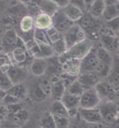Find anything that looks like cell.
<instances>
[{
  "instance_id": "6da1fadb",
  "label": "cell",
  "mask_w": 119,
  "mask_h": 128,
  "mask_svg": "<svg viewBox=\"0 0 119 128\" xmlns=\"http://www.w3.org/2000/svg\"><path fill=\"white\" fill-rule=\"evenodd\" d=\"M94 46L95 45L93 44L92 40L87 38L84 41L71 47L70 49H67L66 53H64L63 55L58 56L60 61L61 64H62L64 61L69 59L82 60Z\"/></svg>"
},
{
  "instance_id": "7a4b0ae2",
  "label": "cell",
  "mask_w": 119,
  "mask_h": 128,
  "mask_svg": "<svg viewBox=\"0 0 119 128\" xmlns=\"http://www.w3.org/2000/svg\"><path fill=\"white\" fill-rule=\"evenodd\" d=\"M98 108L104 122L114 123L119 121V106L114 102H102Z\"/></svg>"
},
{
  "instance_id": "3957f363",
  "label": "cell",
  "mask_w": 119,
  "mask_h": 128,
  "mask_svg": "<svg viewBox=\"0 0 119 128\" xmlns=\"http://www.w3.org/2000/svg\"><path fill=\"white\" fill-rule=\"evenodd\" d=\"M63 38L66 43L67 49H69L78 43L84 41L88 38L86 32L82 29L81 27L77 23H75L65 33H64Z\"/></svg>"
},
{
  "instance_id": "277c9868",
  "label": "cell",
  "mask_w": 119,
  "mask_h": 128,
  "mask_svg": "<svg viewBox=\"0 0 119 128\" xmlns=\"http://www.w3.org/2000/svg\"><path fill=\"white\" fill-rule=\"evenodd\" d=\"M9 55L13 64L25 68H26L27 65L30 66L34 58L27 52L25 44L18 46Z\"/></svg>"
},
{
  "instance_id": "5b68a950",
  "label": "cell",
  "mask_w": 119,
  "mask_h": 128,
  "mask_svg": "<svg viewBox=\"0 0 119 128\" xmlns=\"http://www.w3.org/2000/svg\"><path fill=\"white\" fill-rule=\"evenodd\" d=\"M76 23L81 27L82 29L86 32V34H89L93 36L98 34L101 30V27L97 18H95L88 12H86L83 16Z\"/></svg>"
},
{
  "instance_id": "8992f818",
  "label": "cell",
  "mask_w": 119,
  "mask_h": 128,
  "mask_svg": "<svg viewBox=\"0 0 119 128\" xmlns=\"http://www.w3.org/2000/svg\"><path fill=\"white\" fill-rule=\"evenodd\" d=\"M95 88L102 102H114L119 96L108 80H100Z\"/></svg>"
},
{
  "instance_id": "52a82bcc",
  "label": "cell",
  "mask_w": 119,
  "mask_h": 128,
  "mask_svg": "<svg viewBox=\"0 0 119 128\" xmlns=\"http://www.w3.org/2000/svg\"><path fill=\"white\" fill-rule=\"evenodd\" d=\"M102 102L95 88L87 90L80 96V108H97Z\"/></svg>"
},
{
  "instance_id": "ba28073f",
  "label": "cell",
  "mask_w": 119,
  "mask_h": 128,
  "mask_svg": "<svg viewBox=\"0 0 119 128\" xmlns=\"http://www.w3.org/2000/svg\"><path fill=\"white\" fill-rule=\"evenodd\" d=\"M1 41L4 48V52L9 54L13 49L20 45V38L15 30L9 29L4 33L3 37L1 38Z\"/></svg>"
},
{
  "instance_id": "9c48e42d",
  "label": "cell",
  "mask_w": 119,
  "mask_h": 128,
  "mask_svg": "<svg viewBox=\"0 0 119 128\" xmlns=\"http://www.w3.org/2000/svg\"><path fill=\"white\" fill-rule=\"evenodd\" d=\"M53 26L59 31L60 33L64 34L67 30L75 24L73 21L65 15L62 9H59L52 16Z\"/></svg>"
},
{
  "instance_id": "30bf717a",
  "label": "cell",
  "mask_w": 119,
  "mask_h": 128,
  "mask_svg": "<svg viewBox=\"0 0 119 128\" xmlns=\"http://www.w3.org/2000/svg\"><path fill=\"white\" fill-rule=\"evenodd\" d=\"M8 76L11 80L13 84L24 83L28 77V71L27 68L12 64L6 71Z\"/></svg>"
},
{
  "instance_id": "8fae6325",
  "label": "cell",
  "mask_w": 119,
  "mask_h": 128,
  "mask_svg": "<svg viewBox=\"0 0 119 128\" xmlns=\"http://www.w3.org/2000/svg\"><path fill=\"white\" fill-rule=\"evenodd\" d=\"M99 61L96 55V49L94 46L81 62V73L95 72L97 68Z\"/></svg>"
},
{
  "instance_id": "7c38bea8",
  "label": "cell",
  "mask_w": 119,
  "mask_h": 128,
  "mask_svg": "<svg viewBox=\"0 0 119 128\" xmlns=\"http://www.w3.org/2000/svg\"><path fill=\"white\" fill-rule=\"evenodd\" d=\"M60 101L66 107L70 118L78 115V109L80 108V97L79 96L72 95L69 94L68 92H66Z\"/></svg>"
},
{
  "instance_id": "4fadbf2b",
  "label": "cell",
  "mask_w": 119,
  "mask_h": 128,
  "mask_svg": "<svg viewBox=\"0 0 119 128\" xmlns=\"http://www.w3.org/2000/svg\"><path fill=\"white\" fill-rule=\"evenodd\" d=\"M78 115L86 123L92 124V123H100L103 122L98 107L94 108H79Z\"/></svg>"
},
{
  "instance_id": "5bb4252c",
  "label": "cell",
  "mask_w": 119,
  "mask_h": 128,
  "mask_svg": "<svg viewBox=\"0 0 119 128\" xmlns=\"http://www.w3.org/2000/svg\"><path fill=\"white\" fill-rule=\"evenodd\" d=\"M60 76H52L50 78L52 84L51 96L54 99V101H60L67 92V88L64 86L62 80L60 79Z\"/></svg>"
},
{
  "instance_id": "9a60e30c",
  "label": "cell",
  "mask_w": 119,
  "mask_h": 128,
  "mask_svg": "<svg viewBox=\"0 0 119 128\" xmlns=\"http://www.w3.org/2000/svg\"><path fill=\"white\" fill-rule=\"evenodd\" d=\"M49 68L47 58H34L30 66V72L36 77H41L46 74Z\"/></svg>"
},
{
  "instance_id": "2e32d148",
  "label": "cell",
  "mask_w": 119,
  "mask_h": 128,
  "mask_svg": "<svg viewBox=\"0 0 119 128\" xmlns=\"http://www.w3.org/2000/svg\"><path fill=\"white\" fill-rule=\"evenodd\" d=\"M99 38L100 44L109 52L111 54L117 52L119 48V41L116 34H100Z\"/></svg>"
},
{
  "instance_id": "e0dca14e",
  "label": "cell",
  "mask_w": 119,
  "mask_h": 128,
  "mask_svg": "<svg viewBox=\"0 0 119 128\" xmlns=\"http://www.w3.org/2000/svg\"><path fill=\"white\" fill-rule=\"evenodd\" d=\"M78 81L85 88V90H89L95 88L100 80V78L97 76L95 72H82L78 77Z\"/></svg>"
},
{
  "instance_id": "ac0fdd59",
  "label": "cell",
  "mask_w": 119,
  "mask_h": 128,
  "mask_svg": "<svg viewBox=\"0 0 119 128\" xmlns=\"http://www.w3.org/2000/svg\"><path fill=\"white\" fill-rule=\"evenodd\" d=\"M81 62L79 59H69L62 64V72L78 78L81 73Z\"/></svg>"
},
{
  "instance_id": "d6986e66",
  "label": "cell",
  "mask_w": 119,
  "mask_h": 128,
  "mask_svg": "<svg viewBox=\"0 0 119 128\" xmlns=\"http://www.w3.org/2000/svg\"><path fill=\"white\" fill-rule=\"evenodd\" d=\"M107 78L116 92L119 95V57L117 55L114 57L112 70Z\"/></svg>"
},
{
  "instance_id": "ffe728a7",
  "label": "cell",
  "mask_w": 119,
  "mask_h": 128,
  "mask_svg": "<svg viewBox=\"0 0 119 128\" xmlns=\"http://www.w3.org/2000/svg\"><path fill=\"white\" fill-rule=\"evenodd\" d=\"M6 93L13 96L20 102H22L29 96V90L25 83L14 84Z\"/></svg>"
},
{
  "instance_id": "44dd1931",
  "label": "cell",
  "mask_w": 119,
  "mask_h": 128,
  "mask_svg": "<svg viewBox=\"0 0 119 128\" xmlns=\"http://www.w3.org/2000/svg\"><path fill=\"white\" fill-rule=\"evenodd\" d=\"M34 18V27L37 29L46 30L53 26L52 16L44 13H39Z\"/></svg>"
},
{
  "instance_id": "7402d4cb",
  "label": "cell",
  "mask_w": 119,
  "mask_h": 128,
  "mask_svg": "<svg viewBox=\"0 0 119 128\" xmlns=\"http://www.w3.org/2000/svg\"><path fill=\"white\" fill-rule=\"evenodd\" d=\"M19 28L22 34L34 35V31L35 29V27H34V18L33 16L27 14L22 17L19 24Z\"/></svg>"
},
{
  "instance_id": "603a6c76",
  "label": "cell",
  "mask_w": 119,
  "mask_h": 128,
  "mask_svg": "<svg viewBox=\"0 0 119 128\" xmlns=\"http://www.w3.org/2000/svg\"><path fill=\"white\" fill-rule=\"evenodd\" d=\"M62 10L65 15L75 23H77L86 13L85 11L72 4H69Z\"/></svg>"
},
{
  "instance_id": "cb8c5ba5",
  "label": "cell",
  "mask_w": 119,
  "mask_h": 128,
  "mask_svg": "<svg viewBox=\"0 0 119 128\" xmlns=\"http://www.w3.org/2000/svg\"><path fill=\"white\" fill-rule=\"evenodd\" d=\"M95 49L99 64H105L112 66L114 62V57L112 56V54L109 52L107 49H104L100 44L99 45L95 46Z\"/></svg>"
},
{
  "instance_id": "d4e9b609",
  "label": "cell",
  "mask_w": 119,
  "mask_h": 128,
  "mask_svg": "<svg viewBox=\"0 0 119 128\" xmlns=\"http://www.w3.org/2000/svg\"><path fill=\"white\" fill-rule=\"evenodd\" d=\"M106 7L107 5L104 0H95L88 8L86 12L89 13L90 15L94 16L95 18H98L103 16Z\"/></svg>"
},
{
  "instance_id": "484cf974",
  "label": "cell",
  "mask_w": 119,
  "mask_h": 128,
  "mask_svg": "<svg viewBox=\"0 0 119 128\" xmlns=\"http://www.w3.org/2000/svg\"><path fill=\"white\" fill-rule=\"evenodd\" d=\"M49 112L53 116L70 118L68 110L61 101H54L51 106Z\"/></svg>"
},
{
  "instance_id": "4316f807",
  "label": "cell",
  "mask_w": 119,
  "mask_h": 128,
  "mask_svg": "<svg viewBox=\"0 0 119 128\" xmlns=\"http://www.w3.org/2000/svg\"><path fill=\"white\" fill-rule=\"evenodd\" d=\"M9 117H11L12 123L13 124L14 126L21 127V125H22L27 120V119L29 118V115H28V113L27 112V110L21 108L20 109L17 110L14 113L10 115Z\"/></svg>"
},
{
  "instance_id": "83f0119b",
  "label": "cell",
  "mask_w": 119,
  "mask_h": 128,
  "mask_svg": "<svg viewBox=\"0 0 119 128\" xmlns=\"http://www.w3.org/2000/svg\"><path fill=\"white\" fill-rule=\"evenodd\" d=\"M29 96L32 100L36 102H42L49 98L44 93L38 83L34 84L29 90Z\"/></svg>"
},
{
  "instance_id": "f1b7e54d",
  "label": "cell",
  "mask_w": 119,
  "mask_h": 128,
  "mask_svg": "<svg viewBox=\"0 0 119 128\" xmlns=\"http://www.w3.org/2000/svg\"><path fill=\"white\" fill-rule=\"evenodd\" d=\"M85 91H86L85 88L82 85L81 83L78 81V78L77 79L75 80L67 89V92H68L69 94L76 96H79V97L84 93Z\"/></svg>"
},
{
  "instance_id": "f546056e",
  "label": "cell",
  "mask_w": 119,
  "mask_h": 128,
  "mask_svg": "<svg viewBox=\"0 0 119 128\" xmlns=\"http://www.w3.org/2000/svg\"><path fill=\"white\" fill-rule=\"evenodd\" d=\"M39 125L41 128H56L54 118L49 111L45 113L41 117Z\"/></svg>"
},
{
  "instance_id": "4dcf8cb0",
  "label": "cell",
  "mask_w": 119,
  "mask_h": 128,
  "mask_svg": "<svg viewBox=\"0 0 119 128\" xmlns=\"http://www.w3.org/2000/svg\"><path fill=\"white\" fill-rule=\"evenodd\" d=\"M102 16L106 20V21H109L117 16H119V2L114 5L107 6Z\"/></svg>"
},
{
  "instance_id": "1f68e13d",
  "label": "cell",
  "mask_w": 119,
  "mask_h": 128,
  "mask_svg": "<svg viewBox=\"0 0 119 128\" xmlns=\"http://www.w3.org/2000/svg\"><path fill=\"white\" fill-rule=\"evenodd\" d=\"M13 86L9 77L6 72L0 69V90L6 92Z\"/></svg>"
},
{
  "instance_id": "d6a6232c",
  "label": "cell",
  "mask_w": 119,
  "mask_h": 128,
  "mask_svg": "<svg viewBox=\"0 0 119 128\" xmlns=\"http://www.w3.org/2000/svg\"><path fill=\"white\" fill-rule=\"evenodd\" d=\"M34 40L38 44H51V42L49 41V37L47 35L46 30L35 28L34 31Z\"/></svg>"
},
{
  "instance_id": "836d02e7",
  "label": "cell",
  "mask_w": 119,
  "mask_h": 128,
  "mask_svg": "<svg viewBox=\"0 0 119 128\" xmlns=\"http://www.w3.org/2000/svg\"><path fill=\"white\" fill-rule=\"evenodd\" d=\"M51 46L53 49V52L55 53V55H56L57 56H60L63 55L67 51V45L63 38L52 44Z\"/></svg>"
},
{
  "instance_id": "e575fe53",
  "label": "cell",
  "mask_w": 119,
  "mask_h": 128,
  "mask_svg": "<svg viewBox=\"0 0 119 128\" xmlns=\"http://www.w3.org/2000/svg\"><path fill=\"white\" fill-rule=\"evenodd\" d=\"M47 35L49 37V41L51 42V44L55 43L56 42L58 41L60 39L63 38V34L60 33L58 30L56 29L53 26L50 28L49 29L46 30Z\"/></svg>"
},
{
  "instance_id": "d590c367",
  "label": "cell",
  "mask_w": 119,
  "mask_h": 128,
  "mask_svg": "<svg viewBox=\"0 0 119 128\" xmlns=\"http://www.w3.org/2000/svg\"><path fill=\"white\" fill-rule=\"evenodd\" d=\"M12 64L13 62L9 54L6 53H2L0 54V69L2 71L6 72L8 68Z\"/></svg>"
},
{
  "instance_id": "8d00e7d4",
  "label": "cell",
  "mask_w": 119,
  "mask_h": 128,
  "mask_svg": "<svg viewBox=\"0 0 119 128\" xmlns=\"http://www.w3.org/2000/svg\"><path fill=\"white\" fill-rule=\"evenodd\" d=\"M39 87H41V89L48 97L51 96V87H52V84L51 80L49 78H44L39 80V82H38Z\"/></svg>"
},
{
  "instance_id": "74e56055",
  "label": "cell",
  "mask_w": 119,
  "mask_h": 128,
  "mask_svg": "<svg viewBox=\"0 0 119 128\" xmlns=\"http://www.w3.org/2000/svg\"><path fill=\"white\" fill-rule=\"evenodd\" d=\"M56 122V128H69V118L53 116Z\"/></svg>"
},
{
  "instance_id": "f35d334b",
  "label": "cell",
  "mask_w": 119,
  "mask_h": 128,
  "mask_svg": "<svg viewBox=\"0 0 119 128\" xmlns=\"http://www.w3.org/2000/svg\"><path fill=\"white\" fill-rule=\"evenodd\" d=\"M9 117V109L7 106L0 102V122L7 120Z\"/></svg>"
},
{
  "instance_id": "ab89813d",
  "label": "cell",
  "mask_w": 119,
  "mask_h": 128,
  "mask_svg": "<svg viewBox=\"0 0 119 128\" xmlns=\"http://www.w3.org/2000/svg\"><path fill=\"white\" fill-rule=\"evenodd\" d=\"M106 26L116 34V32H117L119 30V16L107 21Z\"/></svg>"
},
{
  "instance_id": "60d3db41",
  "label": "cell",
  "mask_w": 119,
  "mask_h": 128,
  "mask_svg": "<svg viewBox=\"0 0 119 128\" xmlns=\"http://www.w3.org/2000/svg\"><path fill=\"white\" fill-rule=\"evenodd\" d=\"M56 4L60 9H63L70 4L69 0H50Z\"/></svg>"
},
{
  "instance_id": "b9f144b4",
  "label": "cell",
  "mask_w": 119,
  "mask_h": 128,
  "mask_svg": "<svg viewBox=\"0 0 119 128\" xmlns=\"http://www.w3.org/2000/svg\"><path fill=\"white\" fill-rule=\"evenodd\" d=\"M69 1H70V4H74L75 6L83 9V11L86 12V6L84 0H69Z\"/></svg>"
},
{
  "instance_id": "7bdbcfd3",
  "label": "cell",
  "mask_w": 119,
  "mask_h": 128,
  "mask_svg": "<svg viewBox=\"0 0 119 128\" xmlns=\"http://www.w3.org/2000/svg\"><path fill=\"white\" fill-rule=\"evenodd\" d=\"M87 127L86 128H106L105 125H104L102 122H100V123H87Z\"/></svg>"
},
{
  "instance_id": "ee69618b",
  "label": "cell",
  "mask_w": 119,
  "mask_h": 128,
  "mask_svg": "<svg viewBox=\"0 0 119 128\" xmlns=\"http://www.w3.org/2000/svg\"><path fill=\"white\" fill-rule=\"evenodd\" d=\"M104 1L106 5H107V6L114 5V4H117L118 2H119V0H104Z\"/></svg>"
},
{
  "instance_id": "f6af8a7d",
  "label": "cell",
  "mask_w": 119,
  "mask_h": 128,
  "mask_svg": "<svg viewBox=\"0 0 119 128\" xmlns=\"http://www.w3.org/2000/svg\"><path fill=\"white\" fill-rule=\"evenodd\" d=\"M95 1V0H84V2H85V4H86V12H87L88 8L90 6V5L93 4Z\"/></svg>"
},
{
  "instance_id": "bcb514c9",
  "label": "cell",
  "mask_w": 119,
  "mask_h": 128,
  "mask_svg": "<svg viewBox=\"0 0 119 128\" xmlns=\"http://www.w3.org/2000/svg\"><path fill=\"white\" fill-rule=\"evenodd\" d=\"M19 2H20V3H22V4H25V5H28V4H30V2H32V0H18Z\"/></svg>"
},
{
  "instance_id": "7dc6e473",
  "label": "cell",
  "mask_w": 119,
  "mask_h": 128,
  "mask_svg": "<svg viewBox=\"0 0 119 128\" xmlns=\"http://www.w3.org/2000/svg\"><path fill=\"white\" fill-rule=\"evenodd\" d=\"M4 52V48H3V44H2V41H1V38L0 39V54Z\"/></svg>"
},
{
  "instance_id": "c3c4849f",
  "label": "cell",
  "mask_w": 119,
  "mask_h": 128,
  "mask_svg": "<svg viewBox=\"0 0 119 128\" xmlns=\"http://www.w3.org/2000/svg\"><path fill=\"white\" fill-rule=\"evenodd\" d=\"M116 38H118V40H119V30L117 32H116Z\"/></svg>"
},
{
  "instance_id": "681fc988",
  "label": "cell",
  "mask_w": 119,
  "mask_h": 128,
  "mask_svg": "<svg viewBox=\"0 0 119 128\" xmlns=\"http://www.w3.org/2000/svg\"><path fill=\"white\" fill-rule=\"evenodd\" d=\"M117 54H116V55H117V56H118L119 57V49H118V51H117Z\"/></svg>"
},
{
  "instance_id": "f907efd6",
  "label": "cell",
  "mask_w": 119,
  "mask_h": 128,
  "mask_svg": "<svg viewBox=\"0 0 119 128\" xmlns=\"http://www.w3.org/2000/svg\"><path fill=\"white\" fill-rule=\"evenodd\" d=\"M115 128H119V124H118V125H117V126H116Z\"/></svg>"
},
{
  "instance_id": "816d5d0a",
  "label": "cell",
  "mask_w": 119,
  "mask_h": 128,
  "mask_svg": "<svg viewBox=\"0 0 119 128\" xmlns=\"http://www.w3.org/2000/svg\"><path fill=\"white\" fill-rule=\"evenodd\" d=\"M0 102H1V100H0Z\"/></svg>"
},
{
  "instance_id": "f5cc1de1",
  "label": "cell",
  "mask_w": 119,
  "mask_h": 128,
  "mask_svg": "<svg viewBox=\"0 0 119 128\" xmlns=\"http://www.w3.org/2000/svg\"></svg>"
},
{
  "instance_id": "db71d44e",
  "label": "cell",
  "mask_w": 119,
  "mask_h": 128,
  "mask_svg": "<svg viewBox=\"0 0 119 128\" xmlns=\"http://www.w3.org/2000/svg\"></svg>"
}]
</instances>
